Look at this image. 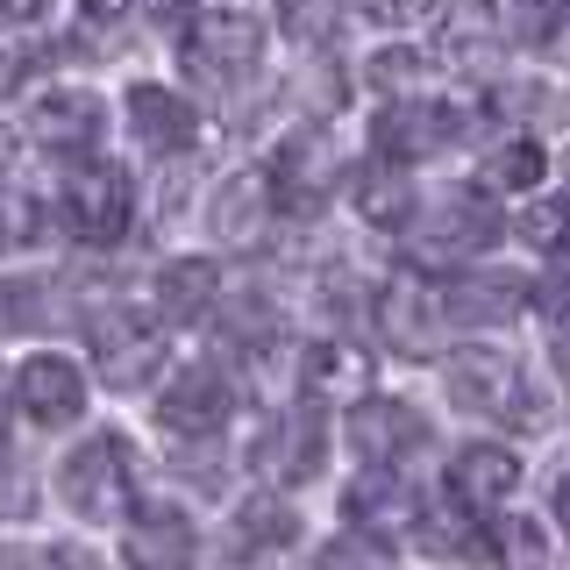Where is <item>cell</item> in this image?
Listing matches in <instances>:
<instances>
[{"label":"cell","mask_w":570,"mask_h":570,"mask_svg":"<svg viewBox=\"0 0 570 570\" xmlns=\"http://www.w3.org/2000/svg\"><path fill=\"white\" fill-rule=\"evenodd\" d=\"M58 485H65V507L79 513V521H121L129 499H136V450L121 435H86L79 450L65 456Z\"/></svg>","instance_id":"1"},{"label":"cell","mask_w":570,"mask_h":570,"mask_svg":"<svg viewBox=\"0 0 570 570\" xmlns=\"http://www.w3.org/2000/svg\"><path fill=\"white\" fill-rule=\"evenodd\" d=\"M450 400L463 406V414H485V421H507V428H528L534 414H542L528 371L513 364L507 350H485V343L456 350V364H450Z\"/></svg>","instance_id":"2"},{"label":"cell","mask_w":570,"mask_h":570,"mask_svg":"<svg viewBox=\"0 0 570 570\" xmlns=\"http://www.w3.org/2000/svg\"><path fill=\"white\" fill-rule=\"evenodd\" d=\"M257 50H264V36H257V22H249V14L207 8V14H193L186 43H178V65H186L200 86H236V79H249Z\"/></svg>","instance_id":"3"},{"label":"cell","mask_w":570,"mask_h":570,"mask_svg":"<svg viewBox=\"0 0 570 570\" xmlns=\"http://www.w3.org/2000/svg\"><path fill=\"white\" fill-rule=\"evenodd\" d=\"M264 178H272V200L285 214H314L335 186H343V150H335L328 129H293L278 142V157H272Z\"/></svg>","instance_id":"4"},{"label":"cell","mask_w":570,"mask_h":570,"mask_svg":"<svg viewBox=\"0 0 570 570\" xmlns=\"http://www.w3.org/2000/svg\"><path fill=\"white\" fill-rule=\"evenodd\" d=\"M406 228H414V222H406ZM499 236H507V222H499L492 193H456V200H442L406 243H414L421 264H450V257H478V249H492Z\"/></svg>","instance_id":"5"},{"label":"cell","mask_w":570,"mask_h":570,"mask_svg":"<svg viewBox=\"0 0 570 570\" xmlns=\"http://www.w3.org/2000/svg\"><path fill=\"white\" fill-rule=\"evenodd\" d=\"M129 207H136V186L121 165H86L71 171L65 186V228L79 243H115L121 228H129Z\"/></svg>","instance_id":"6"},{"label":"cell","mask_w":570,"mask_h":570,"mask_svg":"<svg viewBox=\"0 0 570 570\" xmlns=\"http://www.w3.org/2000/svg\"><path fill=\"white\" fill-rule=\"evenodd\" d=\"M442 328H450V307H442L435 285L400 278V285H385V293H379V335L400 356H435L442 350Z\"/></svg>","instance_id":"7"},{"label":"cell","mask_w":570,"mask_h":570,"mask_svg":"<svg viewBox=\"0 0 570 570\" xmlns=\"http://www.w3.org/2000/svg\"><path fill=\"white\" fill-rule=\"evenodd\" d=\"M157 364H165V335H157V321L115 314V321H100V328H94V371H100L115 392L150 385Z\"/></svg>","instance_id":"8"},{"label":"cell","mask_w":570,"mask_h":570,"mask_svg":"<svg viewBox=\"0 0 570 570\" xmlns=\"http://www.w3.org/2000/svg\"><path fill=\"white\" fill-rule=\"evenodd\" d=\"M463 136V115L456 107H428V100H392L379 121H371V142H379L385 157H400V165H414V157L442 150V142Z\"/></svg>","instance_id":"9"},{"label":"cell","mask_w":570,"mask_h":570,"mask_svg":"<svg viewBox=\"0 0 570 570\" xmlns=\"http://www.w3.org/2000/svg\"><path fill=\"white\" fill-rule=\"evenodd\" d=\"M321 450H328V428H321L314 406H285L272 421V435L257 442V463L264 478H278V485H299V478L321 471Z\"/></svg>","instance_id":"10"},{"label":"cell","mask_w":570,"mask_h":570,"mask_svg":"<svg viewBox=\"0 0 570 570\" xmlns=\"http://www.w3.org/2000/svg\"><path fill=\"white\" fill-rule=\"evenodd\" d=\"M14 400H22V414L36 428H65L86 414V379L65 364V356H29L22 379H14Z\"/></svg>","instance_id":"11"},{"label":"cell","mask_w":570,"mask_h":570,"mask_svg":"<svg viewBox=\"0 0 570 570\" xmlns=\"http://www.w3.org/2000/svg\"><path fill=\"white\" fill-rule=\"evenodd\" d=\"M350 442H356L364 463H400L406 450L428 442V428H421L414 406H400V400H356L350 406Z\"/></svg>","instance_id":"12"},{"label":"cell","mask_w":570,"mask_h":570,"mask_svg":"<svg viewBox=\"0 0 570 570\" xmlns=\"http://www.w3.org/2000/svg\"><path fill=\"white\" fill-rule=\"evenodd\" d=\"M228 406H236V400H228V385H222V371H186V379H171L165 385V400H157V421H165L171 428V435H214V428H222L228 421Z\"/></svg>","instance_id":"13"},{"label":"cell","mask_w":570,"mask_h":570,"mask_svg":"<svg viewBox=\"0 0 570 570\" xmlns=\"http://www.w3.org/2000/svg\"><path fill=\"white\" fill-rule=\"evenodd\" d=\"M350 521H364V528H379V534L421 528V492L406 485L392 463H371V471L350 485Z\"/></svg>","instance_id":"14"},{"label":"cell","mask_w":570,"mask_h":570,"mask_svg":"<svg viewBox=\"0 0 570 570\" xmlns=\"http://www.w3.org/2000/svg\"><path fill=\"white\" fill-rule=\"evenodd\" d=\"M513 485H521V456L499 450V442H471V450H456V463H450V492H456V507H471V513L499 507Z\"/></svg>","instance_id":"15"},{"label":"cell","mask_w":570,"mask_h":570,"mask_svg":"<svg viewBox=\"0 0 570 570\" xmlns=\"http://www.w3.org/2000/svg\"><path fill=\"white\" fill-rule=\"evenodd\" d=\"M29 136L43 142V150H58V157H71V150H94V136H100V100L94 94H50L43 107L29 115Z\"/></svg>","instance_id":"16"},{"label":"cell","mask_w":570,"mask_h":570,"mask_svg":"<svg viewBox=\"0 0 570 570\" xmlns=\"http://www.w3.org/2000/svg\"><path fill=\"white\" fill-rule=\"evenodd\" d=\"M534 293V285L507 278V272H478V278H456L450 293H442V307H450V321H471V328H492V321H513L521 314V299Z\"/></svg>","instance_id":"17"},{"label":"cell","mask_w":570,"mask_h":570,"mask_svg":"<svg viewBox=\"0 0 570 570\" xmlns=\"http://www.w3.org/2000/svg\"><path fill=\"white\" fill-rule=\"evenodd\" d=\"M129 121L150 150H186L193 142V107L165 86H129Z\"/></svg>","instance_id":"18"},{"label":"cell","mask_w":570,"mask_h":570,"mask_svg":"<svg viewBox=\"0 0 570 570\" xmlns=\"http://www.w3.org/2000/svg\"><path fill=\"white\" fill-rule=\"evenodd\" d=\"M356 214H364L371 228H406V222H414V178H406L400 157L356 171Z\"/></svg>","instance_id":"19"},{"label":"cell","mask_w":570,"mask_h":570,"mask_svg":"<svg viewBox=\"0 0 570 570\" xmlns=\"http://www.w3.org/2000/svg\"><path fill=\"white\" fill-rule=\"evenodd\" d=\"M264 207H272V178L264 171H236L214 200V236L222 243H257L264 236Z\"/></svg>","instance_id":"20"},{"label":"cell","mask_w":570,"mask_h":570,"mask_svg":"<svg viewBox=\"0 0 570 570\" xmlns=\"http://www.w3.org/2000/svg\"><path fill=\"white\" fill-rule=\"evenodd\" d=\"M186 557H193L186 513L150 507V513H136V521H129V563H142V570H171V563H186Z\"/></svg>","instance_id":"21"},{"label":"cell","mask_w":570,"mask_h":570,"mask_svg":"<svg viewBox=\"0 0 570 570\" xmlns=\"http://www.w3.org/2000/svg\"><path fill=\"white\" fill-rule=\"evenodd\" d=\"M513 8L521 0H450V14H442L450 50H492L499 36H513Z\"/></svg>","instance_id":"22"},{"label":"cell","mask_w":570,"mask_h":570,"mask_svg":"<svg viewBox=\"0 0 570 570\" xmlns=\"http://www.w3.org/2000/svg\"><path fill=\"white\" fill-rule=\"evenodd\" d=\"M542 171H549L542 142L513 136V142H499V150H485V165H478V186H485V193H534V186H542Z\"/></svg>","instance_id":"23"},{"label":"cell","mask_w":570,"mask_h":570,"mask_svg":"<svg viewBox=\"0 0 570 570\" xmlns=\"http://www.w3.org/2000/svg\"><path fill=\"white\" fill-rule=\"evenodd\" d=\"M214 264L207 257H186V264H165V278H157V307H165L171 321H200L214 307Z\"/></svg>","instance_id":"24"},{"label":"cell","mask_w":570,"mask_h":570,"mask_svg":"<svg viewBox=\"0 0 570 570\" xmlns=\"http://www.w3.org/2000/svg\"><path fill=\"white\" fill-rule=\"evenodd\" d=\"M364 350H350V343H307L299 350V379H307L314 392H343V400H356L364 392Z\"/></svg>","instance_id":"25"},{"label":"cell","mask_w":570,"mask_h":570,"mask_svg":"<svg viewBox=\"0 0 570 570\" xmlns=\"http://www.w3.org/2000/svg\"><path fill=\"white\" fill-rule=\"evenodd\" d=\"M343 29V0H285V36L293 43H328Z\"/></svg>","instance_id":"26"},{"label":"cell","mask_w":570,"mask_h":570,"mask_svg":"<svg viewBox=\"0 0 570 570\" xmlns=\"http://www.w3.org/2000/svg\"><path fill=\"white\" fill-rule=\"evenodd\" d=\"M521 236L534 249H570V200H542L521 214Z\"/></svg>","instance_id":"27"},{"label":"cell","mask_w":570,"mask_h":570,"mask_svg":"<svg viewBox=\"0 0 570 570\" xmlns=\"http://www.w3.org/2000/svg\"><path fill=\"white\" fill-rule=\"evenodd\" d=\"M36 321H43V285L36 278L0 285V328H36Z\"/></svg>","instance_id":"28"},{"label":"cell","mask_w":570,"mask_h":570,"mask_svg":"<svg viewBox=\"0 0 570 570\" xmlns=\"http://www.w3.org/2000/svg\"><path fill=\"white\" fill-rule=\"evenodd\" d=\"M392 557V542L379 528H356V534H335L328 549H321V563H385Z\"/></svg>","instance_id":"29"},{"label":"cell","mask_w":570,"mask_h":570,"mask_svg":"<svg viewBox=\"0 0 570 570\" xmlns=\"http://www.w3.org/2000/svg\"><path fill=\"white\" fill-rule=\"evenodd\" d=\"M421 71H428V58H421V50H379V58H371V79H379V86H392V94L421 86Z\"/></svg>","instance_id":"30"},{"label":"cell","mask_w":570,"mask_h":570,"mask_svg":"<svg viewBox=\"0 0 570 570\" xmlns=\"http://www.w3.org/2000/svg\"><path fill=\"white\" fill-rule=\"evenodd\" d=\"M293 534V513L278 507V499H257V507L243 513V542H285Z\"/></svg>","instance_id":"31"},{"label":"cell","mask_w":570,"mask_h":570,"mask_svg":"<svg viewBox=\"0 0 570 570\" xmlns=\"http://www.w3.org/2000/svg\"><path fill=\"white\" fill-rule=\"evenodd\" d=\"M557 22H563V0H521L513 8V36H528V43H542Z\"/></svg>","instance_id":"32"},{"label":"cell","mask_w":570,"mask_h":570,"mask_svg":"<svg viewBox=\"0 0 570 570\" xmlns=\"http://www.w3.org/2000/svg\"><path fill=\"white\" fill-rule=\"evenodd\" d=\"M29 65H36V50H29V43H14V36H0V100H8L14 86L29 79Z\"/></svg>","instance_id":"33"},{"label":"cell","mask_w":570,"mask_h":570,"mask_svg":"<svg viewBox=\"0 0 570 570\" xmlns=\"http://www.w3.org/2000/svg\"><path fill=\"white\" fill-rule=\"evenodd\" d=\"M428 8H435V0H364V14H371V22H385V29H406V22H421Z\"/></svg>","instance_id":"34"},{"label":"cell","mask_w":570,"mask_h":570,"mask_svg":"<svg viewBox=\"0 0 570 570\" xmlns=\"http://www.w3.org/2000/svg\"><path fill=\"white\" fill-rule=\"evenodd\" d=\"M79 22L94 29V36H107V29L129 22V0H79Z\"/></svg>","instance_id":"35"},{"label":"cell","mask_w":570,"mask_h":570,"mask_svg":"<svg viewBox=\"0 0 570 570\" xmlns=\"http://www.w3.org/2000/svg\"><path fill=\"white\" fill-rule=\"evenodd\" d=\"M534 299H542L549 314H557V307H570V264H557V272H549L542 285H534Z\"/></svg>","instance_id":"36"},{"label":"cell","mask_w":570,"mask_h":570,"mask_svg":"<svg viewBox=\"0 0 570 570\" xmlns=\"http://www.w3.org/2000/svg\"><path fill=\"white\" fill-rule=\"evenodd\" d=\"M549 350H557V364L570 371V307H557V335H549Z\"/></svg>","instance_id":"37"},{"label":"cell","mask_w":570,"mask_h":570,"mask_svg":"<svg viewBox=\"0 0 570 570\" xmlns=\"http://www.w3.org/2000/svg\"><path fill=\"white\" fill-rule=\"evenodd\" d=\"M43 8H50V0H0V14H8V22H36Z\"/></svg>","instance_id":"38"},{"label":"cell","mask_w":570,"mask_h":570,"mask_svg":"<svg viewBox=\"0 0 570 570\" xmlns=\"http://www.w3.org/2000/svg\"><path fill=\"white\" fill-rule=\"evenodd\" d=\"M14 228H22V214H8V207H0V249H8V243H22Z\"/></svg>","instance_id":"39"},{"label":"cell","mask_w":570,"mask_h":570,"mask_svg":"<svg viewBox=\"0 0 570 570\" xmlns=\"http://www.w3.org/2000/svg\"><path fill=\"white\" fill-rule=\"evenodd\" d=\"M557 521L570 528V478H563V485H557Z\"/></svg>","instance_id":"40"},{"label":"cell","mask_w":570,"mask_h":570,"mask_svg":"<svg viewBox=\"0 0 570 570\" xmlns=\"http://www.w3.org/2000/svg\"><path fill=\"white\" fill-rule=\"evenodd\" d=\"M157 8H171V14H186V8H200V0H157Z\"/></svg>","instance_id":"41"},{"label":"cell","mask_w":570,"mask_h":570,"mask_svg":"<svg viewBox=\"0 0 570 570\" xmlns=\"http://www.w3.org/2000/svg\"><path fill=\"white\" fill-rule=\"evenodd\" d=\"M0 400H8V379H0ZM0 421H8V406H0Z\"/></svg>","instance_id":"42"}]
</instances>
